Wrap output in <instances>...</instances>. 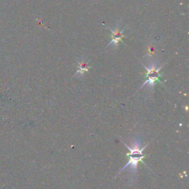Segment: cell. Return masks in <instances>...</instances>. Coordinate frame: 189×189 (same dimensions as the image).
<instances>
[{
	"instance_id": "6da1fadb",
	"label": "cell",
	"mask_w": 189,
	"mask_h": 189,
	"mask_svg": "<svg viewBox=\"0 0 189 189\" xmlns=\"http://www.w3.org/2000/svg\"><path fill=\"white\" fill-rule=\"evenodd\" d=\"M125 145L126 146V147L128 148V149L129 150V153L127 154V156L128 157V158H129V162L126 164V165H125V166L122 169V170L120 171V172H121L123 170H124L126 168H127L129 165H131L132 168L133 169L134 171H136V168H137L138 162L142 161L143 157H146L143 154V151L144 149L147 146V145H146L145 146L142 148V149H140V143H137V142H135V143L133 144L132 148L128 147L126 144H125Z\"/></svg>"
},
{
	"instance_id": "7a4b0ae2",
	"label": "cell",
	"mask_w": 189,
	"mask_h": 189,
	"mask_svg": "<svg viewBox=\"0 0 189 189\" xmlns=\"http://www.w3.org/2000/svg\"><path fill=\"white\" fill-rule=\"evenodd\" d=\"M144 67H145V69L147 70V73H146V81H145V83H143V86L140 87V89H141L142 87H143L144 86H145L148 83H154L155 82V81H158V82L161 83L160 82L161 75L160 74V70H161V68L163 67V66H162V67H160V68H158L157 70H156L155 67H154V66L151 68V69H149V68H147L146 67V66H144Z\"/></svg>"
},
{
	"instance_id": "3957f363",
	"label": "cell",
	"mask_w": 189,
	"mask_h": 189,
	"mask_svg": "<svg viewBox=\"0 0 189 189\" xmlns=\"http://www.w3.org/2000/svg\"><path fill=\"white\" fill-rule=\"evenodd\" d=\"M111 32H112V41H111L110 44H108V46L111 45L112 43H115V44H118V42L122 40V38L124 37V35H123V32H124V30H122L121 31L118 30V28H117L115 30H113L112 29L109 28ZM107 46V47H108Z\"/></svg>"
},
{
	"instance_id": "277c9868",
	"label": "cell",
	"mask_w": 189,
	"mask_h": 189,
	"mask_svg": "<svg viewBox=\"0 0 189 189\" xmlns=\"http://www.w3.org/2000/svg\"><path fill=\"white\" fill-rule=\"evenodd\" d=\"M78 65H79V70L76 72L75 75H77L78 73L83 74L84 72H87L89 70V67L88 66V64H87V62H78Z\"/></svg>"
},
{
	"instance_id": "5b68a950",
	"label": "cell",
	"mask_w": 189,
	"mask_h": 189,
	"mask_svg": "<svg viewBox=\"0 0 189 189\" xmlns=\"http://www.w3.org/2000/svg\"><path fill=\"white\" fill-rule=\"evenodd\" d=\"M149 54H154L155 53V49L151 46H150L149 47Z\"/></svg>"
}]
</instances>
